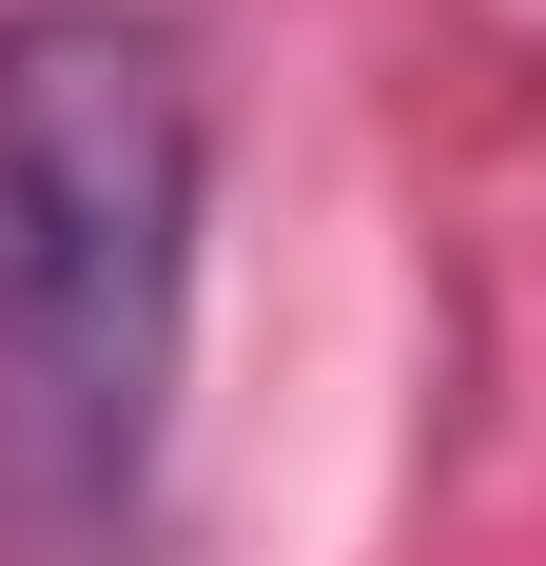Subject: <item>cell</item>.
<instances>
[{
    "label": "cell",
    "mask_w": 546,
    "mask_h": 566,
    "mask_svg": "<svg viewBox=\"0 0 546 566\" xmlns=\"http://www.w3.org/2000/svg\"><path fill=\"white\" fill-rule=\"evenodd\" d=\"M216 98L157 0H0V509L117 547L196 371Z\"/></svg>",
    "instance_id": "obj_1"
}]
</instances>
